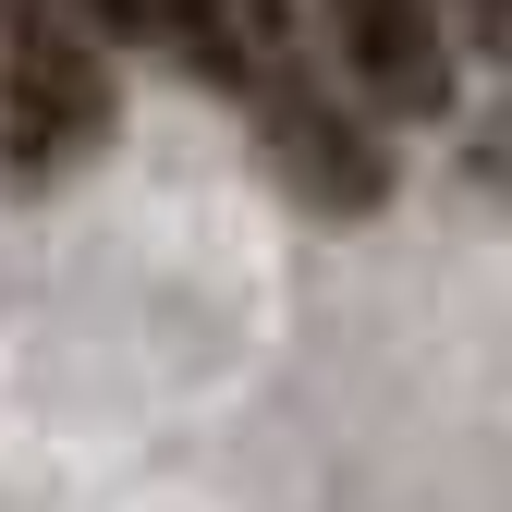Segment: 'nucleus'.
Listing matches in <instances>:
<instances>
[{"label": "nucleus", "mask_w": 512, "mask_h": 512, "mask_svg": "<svg viewBox=\"0 0 512 512\" xmlns=\"http://www.w3.org/2000/svg\"><path fill=\"white\" fill-rule=\"evenodd\" d=\"M159 37L244 110V135L317 220H366L391 196V135H378L366 86L330 61L305 0H159Z\"/></svg>", "instance_id": "nucleus-1"}, {"label": "nucleus", "mask_w": 512, "mask_h": 512, "mask_svg": "<svg viewBox=\"0 0 512 512\" xmlns=\"http://www.w3.org/2000/svg\"><path fill=\"white\" fill-rule=\"evenodd\" d=\"M110 135V37L74 0H0V171L61 183Z\"/></svg>", "instance_id": "nucleus-2"}, {"label": "nucleus", "mask_w": 512, "mask_h": 512, "mask_svg": "<svg viewBox=\"0 0 512 512\" xmlns=\"http://www.w3.org/2000/svg\"><path fill=\"white\" fill-rule=\"evenodd\" d=\"M330 61L366 86L378 122H439L452 110V49H439V13L427 0H305Z\"/></svg>", "instance_id": "nucleus-3"}, {"label": "nucleus", "mask_w": 512, "mask_h": 512, "mask_svg": "<svg viewBox=\"0 0 512 512\" xmlns=\"http://www.w3.org/2000/svg\"><path fill=\"white\" fill-rule=\"evenodd\" d=\"M98 37H159V0H74Z\"/></svg>", "instance_id": "nucleus-4"}, {"label": "nucleus", "mask_w": 512, "mask_h": 512, "mask_svg": "<svg viewBox=\"0 0 512 512\" xmlns=\"http://www.w3.org/2000/svg\"><path fill=\"white\" fill-rule=\"evenodd\" d=\"M452 13H464V37H476V49H500V25H512V0H452Z\"/></svg>", "instance_id": "nucleus-5"}]
</instances>
